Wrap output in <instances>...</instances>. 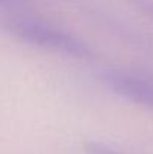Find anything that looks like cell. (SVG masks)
Returning <instances> with one entry per match:
<instances>
[{
    "label": "cell",
    "mask_w": 153,
    "mask_h": 154,
    "mask_svg": "<svg viewBox=\"0 0 153 154\" xmlns=\"http://www.w3.org/2000/svg\"><path fill=\"white\" fill-rule=\"evenodd\" d=\"M2 27L17 41L57 55L77 60H95L96 57L95 50L81 38L38 18L9 15L2 20Z\"/></svg>",
    "instance_id": "1"
},
{
    "label": "cell",
    "mask_w": 153,
    "mask_h": 154,
    "mask_svg": "<svg viewBox=\"0 0 153 154\" xmlns=\"http://www.w3.org/2000/svg\"><path fill=\"white\" fill-rule=\"evenodd\" d=\"M102 82L125 100L153 111V78L119 67L102 70Z\"/></svg>",
    "instance_id": "2"
},
{
    "label": "cell",
    "mask_w": 153,
    "mask_h": 154,
    "mask_svg": "<svg viewBox=\"0 0 153 154\" xmlns=\"http://www.w3.org/2000/svg\"><path fill=\"white\" fill-rule=\"evenodd\" d=\"M83 151L84 154H125L123 151L101 142V141H95V139H90V141H86L83 144Z\"/></svg>",
    "instance_id": "3"
},
{
    "label": "cell",
    "mask_w": 153,
    "mask_h": 154,
    "mask_svg": "<svg viewBox=\"0 0 153 154\" xmlns=\"http://www.w3.org/2000/svg\"><path fill=\"white\" fill-rule=\"evenodd\" d=\"M134 8L153 20V0H128Z\"/></svg>",
    "instance_id": "4"
},
{
    "label": "cell",
    "mask_w": 153,
    "mask_h": 154,
    "mask_svg": "<svg viewBox=\"0 0 153 154\" xmlns=\"http://www.w3.org/2000/svg\"><path fill=\"white\" fill-rule=\"evenodd\" d=\"M27 5L26 0H0V8H5V9H20V8H24Z\"/></svg>",
    "instance_id": "5"
}]
</instances>
